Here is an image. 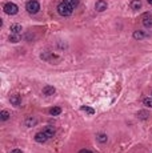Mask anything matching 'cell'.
<instances>
[{
    "instance_id": "obj_1",
    "label": "cell",
    "mask_w": 152,
    "mask_h": 153,
    "mask_svg": "<svg viewBox=\"0 0 152 153\" xmlns=\"http://www.w3.org/2000/svg\"><path fill=\"white\" fill-rule=\"evenodd\" d=\"M57 13H59L60 16H63V18H67V16H71L73 12V8L70 7V5L67 4L65 1H62L59 3V5H57Z\"/></svg>"
},
{
    "instance_id": "obj_2",
    "label": "cell",
    "mask_w": 152,
    "mask_h": 153,
    "mask_svg": "<svg viewBox=\"0 0 152 153\" xmlns=\"http://www.w3.org/2000/svg\"><path fill=\"white\" fill-rule=\"evenodd\" d=\"M25 10H27V12L31 13V15L38 13L40 11L39 1H36V0H30V1H27V4H25Z\"/></svg>"
},
{
    "instance_id": "obj_3",
    "label": "cell",
    "mask_w": 152,
    "mask_h": 153,
    "mask_svg": "<svg viewBox=\"0 0 152 153\" xmlns=\"http://www.w3.org/2000/svg\"><path fill=\"white\" fill-rule=\"evenodd\" d=\"M3 10H4V12L7 13V15H16V13L19 12V7L15 4V3H11V1L5 3Z\"/></svg>"
},
{
    "instance_id": "obj_4",
    "label": "cell",
    "mask_w": 152,
    "mask_h": 153,
    "mask_svg": "<svg viewBox=\"0 0 152 153\" xmlns=\"http://www.w3.org/2000/svg\"><path fill=\"white\" fill-rule=\"evenodd\" d=\"M142 20H143V25H144L145 28H151L152 27V15L150 12L143 13Z\"/></svg>"
},
{
    "instance_id": "obj_5",
    "label": "cell",
    "mask_w": 152,
    "mask_h": 153,
    "mask_svg": "<svg viewBox=\"0 0 152 153\" xmlns=\"http://www.w3.org/2000/svg\"><path fill=\"white\" fill-rule=\"evenodd\" d=\"M107 1L105 0H97L96 4H95V10L97 11V12H104L105 10H107Z\"/></svg>"
},
{
    "instance_id": "obj_6",
    "label": "cell",
    "mask_w": 152,
    "mask_h": 153,
    "mask_svg": "<svg viewBox=\"0 0 152 153\" xmlns=\"http://www.w3.org/2000/svg\"><path fill=\"white\" fill-rule=\"evenodd\" d=\"M47 140H48V136L45 135L44 132H38V133L35 135V141H36V143L43 144V143H45Z\"/></svg>"
},
{
    "instance_id": "obj_7",
    "label": "cell",
    "mask_w": 152,
    "mask_h": 153,
    "mask_svg": "<svg viewBox=\"0 0 152 153\" xmlns=\"http://www.w3.org/2000/svg\"><path fill=\"white\" fill-rule=\"evenodd\" d=\"M55 92H56V89L52 85H45L43 88V95H45V96H52V95H55Z\"/></svg>"
},
{
    "instance_id": "obj_8",
    "label": "cell",
    "mask_w": 152,
    "mask_h": 153,
    "mask_svg": "<svg viewBox=\"0 0 152 153\" xmlns=\"http://www.w3.org/2000/svg\"><path fill=\"white\" fill-rule=\"evenodd\" d=\"M133 39L135 40H143V39H145L147 38V33L144 32V31H140V29H137V31H135L133 32Z\"/></svg>"
},
{
    "instance_id": "obj_9",
    "label": "cell",
    "mask_w": 152,
    "mask_h": 153,
    "mask_svg": "<svg viewBox=\"0 0 152 153\" xmlns=\"http://www.w3.org/2000/svg\"><path fill=\"white\" fill-rule=\"evenodd\" d=\"M10 101H11V104H12V105L19 107L20 104H22V97H20L19 95H12V96H11V99H10Z\"/></svg>"
},
{
    "instance_id": "obj_10",
    "label": "cell",
    "mask_w": 152,
    "mask_h": 153,
    "mask_svg": "<svg viewBox=\"0 0 152 153\" xmlns=\"http://www.w3.org/2000/svg\"><path fill=\"white\" fill-rule=\"evenodd\" d=\"M43 132L48 136V138H51V137H53V135H55V128L51 127V125H48V127H45V128L43 129Z\"/></svg>"
},
{
    "instance_id": "obj_11",
    "label": "cell",
    "mask_w": 152,
    "mask_h": 153,
    "mask_svg": "<svg viewBox=\"0 0 152 153\" xmlns=\"http://www.w3.org/2000/svg\"><path fill=\"white\" fill-rule=\"evenodd\" d=\"M10 29H11V33H16V35H20V33H22V31H23V28H22V25H20V24H12Z\"/></svg>"
},
{
    "instance_id": "obj_12",
    "label": "cell",
    "mask_w": 152,
    "mask_h": 153,
    "mask_svg": "<svg viewBox=\"0 0 152 153\" xmlns=\"http://www.w3.org/2000/svg\"><path fill=\"white\" fill-rule=\"evenodd\" d=\"M142 1H140V0H132V1H131V8H132L133 11H139L140 8H142Z\"/></svg>"
},
{
    "instance_id": "obj_13",
    "label": "cell",
    "mask_w": 152,
    "mask_h": 153,
    "mask_svg": "<svg viewBox=\"0 0 152 153\" xmlns=\"http://www.w3.org/2000/svg\"><path fill=\"white\" fill-rule=\"evenodd\" d=\"M36 124H38V120L33 117H28L27 120H25V127H28V128H32V127H35Z\"/></svg>"
},
{
    "instance_id": "obj_14",
    "label": "cell",
    "mask_w": 152,
    "mask_h": 153,
    "mask_svg": "<svg viewBox=\"0 0 152 153\" xmlns=\"http://www.w3.org/2000/svg\"><path fill=\"white\" fill-rule=\"evenodd\" d=\"M137 117H139L140 120H147V118L150 117V113H148L147 110H139V112H137Z\"/></svg>"
},
{
    "instance_id": "obj_15",
    "label": "cell",
    "mask_w": 152,
    "mask_h": 153,
    "mask_svg": "<svg viewBox=\"0 0 152 153\" xmlns=\"http://www.w3.org/2000/svg\"><path fill=\"white\" fill-rule=\"evenodd\" d=\"M10 117H11V115L8 110H1V113H0V120L7 121V120H10Z\"/></svg>"
},
{
    "instance_id": "obj_16",
    "label": "cell",
    "mask_w": 152,
    "mask_h": 153,
    "mask_svg": "<svg viewBox=\"0 0 152 153\" xmlns=\"http://www.w3.org/2000/svg\"><path fill=\"white\" fill-rule=\"evenodd\" d=\"M62 113V108L60 107H53V108L50 109V115L51 116H59Z\"/></svg>"
},
{
    "instance_id": "obj_17",
    "label": "cell",
    "mask_w": 152,
    "mask_h": 153,
    "mask_svg": "<svg viewBox=\"0 0 152 153\" xmlns=\"http://www.w3.org/2000/svg\"><path fill=\"white\" fill-rule=\"evenodd\" d=\"M40 57L44 59V60H50V59H56L57 56L56 55H51V53H48V52H43L42 55H40Z\"/></svg>"
},
{
    "instance_id": "obj_18",
    "label": "cell",
    "mask_w": 152,
    "mask_h": 153,
    "mask_svg": "<svg viewBox=\"0 0 152 153\" xmlns=\"http://www.w3.org/2000/svg\"><path fill=\"white\" fill-rule=\"evenodd\" d=\"M8 40H10L11 43H19L20 38H19V35H16V33H11L10 38H8Z\"/></svg>"
},
{
    "instance_id": "obj_19",
    "label": "cell",
    "mask_w": 152,
    "mask_h": 153,
    "mask_svg": "<svg viewBox=\"0 0 152 153\" xmlns=\"http://www.w3.org/2000/svg\"><path fill=\"white\" fill-rule=\"evenodd\" d=\"M63 1H65L68 5H70V7H72L73 10H75L77 5H79V0H63Z\"/></svg>"
},
{
    "instance_id": "obj_20",
    "label": "cell",
    "mask_w": 152,
    "mask_h": 153,
    "mask_svg": "<svg viewBox=\"0 0 152 153\" xmlns=\"http://www.w3.org/2000/svg\"><path fill=\"white\" fill-rule=\"evenodd\" d=\"M96 138H97V141H99V143H102V144L107 143V140H108L107 135H104V133H100V135H97Z\"/></svg>"
},
{
    "instance_id": "obj_21",
    "label": "cell",
    "mask_w": 152,
    "mask_h": 153,
    "mask_svg": "<svg viewBox=\"0 0 152 153\" xmlns=\"http://www.w3.org/2000/svg\"><path fill=\"white\" fill-rule=\"evenodd\" d=\"M82 110H84V112H87L88 115H95V109H92V108H90V107H82Z\"/></svg>"
},
{
    "instance_id": "obj_22",
    "label": "cell",
    "mask_w": 152,
    "mask_h": 153,
    "mask_svg": "<svg viewBox=\"0 0 152 153\" xmlns=\"http://www.w3.org/2000/svg\"><path fill=\"white\" fill-rule=\"evenodd\" d=\"M143 104H144L145 107H150V108H152V97H145L144 100H143Z\"/></svg>"
},
{
    "instance_id": "obj_23",
    "label": "cell",
    "mask_w": 152,
    "mask_h": 153,
    "mask_svg": "<svg viewBox=\"0 0 152 153\" xmlns=\"http://www.w3.org/2000/svg\"><path fill=\"white\" fill-rule=\"evenodd\" d=\"M79 153H93V152H91V151H88V149H82Z\"/></svg>"
},
{
    "instance_id": "obj_24",
    "label": "cell",
    "mask_w": 152,
    "mask_h": 153,
    "mask_svg": "<svg viewBox=\"0 0 152 153\" xmlns=\"http://www.w3.org/2000/svg\"><path fill=\"white\" fill-rule=\"evenodd\" d=\"M11 153H23V152L20 151V149H13V151L11 152Z\"/></svg>"
},
{
    "instance_id": "obj_25",
    "label": "cell",
    "mask_w": 152,
    "mask_h": 153,
    "mask_svg": "<svg viewBox=\"0 0 152 153\" xmlns=\"http://www.w3.org/2000/svg\"><path fill=\"white\" fill-rule=\"evenodd\" d=\"M147 1H148V4H151V5H152V0H147Z\"/></svg>"
}]
</instances>
